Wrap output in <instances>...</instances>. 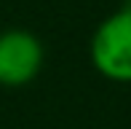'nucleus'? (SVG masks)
Wrapping results in <instances>:
<instances>
[{"label":"nucleus","instance_id":"obj_1","mask_svg":"<svg viewBox=\"0 0 131 129\" xmlns=\"http://www.w3.org/2000/svg\"><path fill=\"white\" fill-rule=\"evenodd\" d=\"M88 57L99 75L115 84H131V3L115 8L96 24Z\"/></svg>","mask_w":131,"mask_h":129},{"label":"nucleus","instance_id":"obj_2","mask_svg":"<svg viewBox=\"0 0 131 129\" xmlns=\"http://www.w3.org/2000/svg\"><path fill=\"white\" fill-rule=\"evenodd\" d=\"M46 62V49L40 38L29 30L0 32V86L19 89L38 78Z\"/></svg>","mask_w":131,"mask_h":129}]
</instances>
